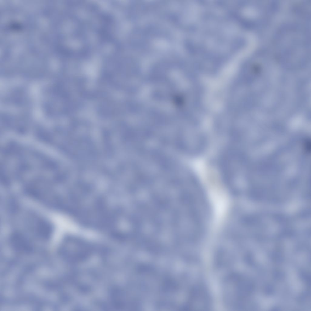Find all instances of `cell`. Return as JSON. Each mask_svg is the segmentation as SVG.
<instances>
[{
  "label": "cell",
  "mask_w": 311,
  "mask_h": 311,
  "mask_svg": "<svg viewBox=\"0 0 311 311\" xmlns=\"http://www.w3.org/2000/svg\"><path fill=\"white\" fill-rule=\"evenodd\" d=\"M275 46L277 57L286 60H303L308 57V39L298 26L287 25L277 32Z\"/></svg>",
  "instance_id": "1"
},
{
  "label": "cell",
  "mask_w": 311,
  "mask_h": 311,
  "mask_svg": "<svg viewBox=\"0 0 311 311\" xmlns=\"http://www.w3.org/2000/svg\"><path fill=\"white\" fill-rule=\"evenodd\" d=\"M135 206L136 208L141 212L145 214L150 220L152 221L153 224L155 223V228H156V222L161 227L162 225L161 221L158 215L156 212L145 203L141 202H136Z\"/></svg>",
  "instance_id": "2"
},
{
  "label": "cell",
  "mask_w": 311,
  "mask_h": 311,
  "mask_svg": "<svg viewBox=\"0 0 311 311\" xmlns=\"http://www.w3.org/2000/svg\"><path fill=\"white\" fill-rule=\"evenodd\" d=\"M10 239L12 244L17 248L27 250L31 248V245L29 240L23 234L21 233H13Z\"/></svg>",
  "instance_id": "3"
},
{
  "label": "cell",
  "mask_w": 311,
  "mask_h": 311,
  "mask_svg": "<svg viewBox=\"0 0 311 311\" xmlns=\"http://www.w3.org/2000/svg\"><path fill=\"white\" fill-rule=\"evenodd\" d=\"M37 226V231L40 236L44 238H47L50 236L51 232V227L50 225L44 221L39 222Z\"/></svg>",
  "instance_id": "4"
}]
</instances>
